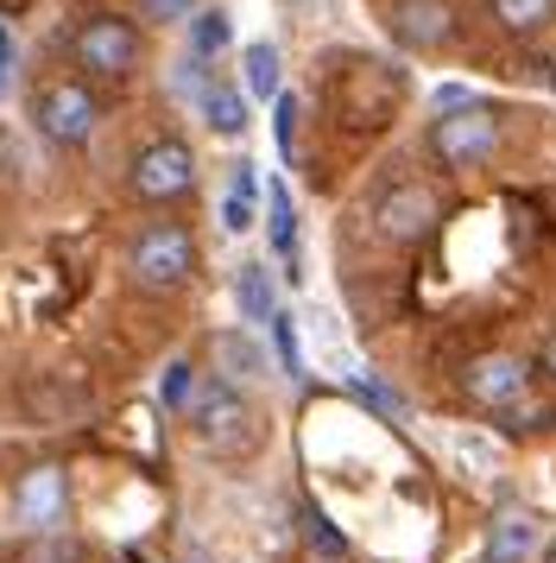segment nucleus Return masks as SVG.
<instances>
[{
    "instance_id": "nucleus-1",
    "label": "nucleus",
    "mask_w": 556,
    "mask_h": 563,
    "mask_svg": "<svg viewBox=\"0 0 556 563\" xmlns=\"http://www.w3.org/2000/svg\"><path fill=\"white\" fill-rule=\"evenodd\" d=\"M424 153L443 178H480V172L505 153V114L493 102L443 108L424 128Z\"/></svg>"
},
{
    "instance_id": "nucleus-2",
    "label": "nucleus",
    "mask_w": 556,
    "mask_h": 563,
    "mask_svg": "<svg viewBox=\"0 0 556 563\" xmlns=\"http://www.w3.org/2000/svg\"><path fill=\"white\" fill-rule=\"evenodd\" d=\"M197 266H202L197 229L177 222V216L140 222L133 241H126V279H133V291L171 298V291H184V285H197Z\"/></svg>"
},
{
    "instance_id": "nucleus-3",
    "label": "nucleus",
    "mask_w": 556,
    "mask_h": 563,
    "mask_svg": "<svg viewBox=\"0 0 556 563\" xmlns=\"http://www.w3.org/2000/svg\"><path fill=\"white\" fill-rule=\"evenodd\" d=\"M190 437H197L202 456L215 462H234V456H253L259 450V437H266V411L253 406V393H241V386H227L209 374V386H202V399L190 406Z\"/></svg>"
},
{
    "instance_id": "nucleus-4",
    "label": "nucleus",
    "mask_w": 556,
    "mask_h": 563,
    "mask_svg": "<svg viewBox=\"0 0 556 563\" xmlns=\"http://www.w3.org/2000/svg\"><path fill=\"white\" fill-rule=\"evenodd\" d=\"M70 64L82 70V82H126L146 64V32L121 13H89L70 32Z\"/></svg>"
},
{
    "instance_id": "nucleus-5",
    "label": "nucleus",
    "mask_w": 556,
    "mask_h": 563,
    "mask_svg": "<svg viewBox=\"0 0 556 563\" xmlns=\"http://www.w3.org/2000/svg\"><path fill=\"white\" fill-rule=\"evenodd\" d=\"M197 178H202L197 146L177 140V133H158V140H146L140 153L126 158V190H133L140 203H152V209L184 203V197L197 190Z\"/></svg>"
},
{
    "instance_id": "nucleus-6",
    "label": "nucleus",
    "mask_w": 556,
    "mask_h": 563,
    "mask_svg": "<svg viewBox=\"0 0 556 563\" xmlns=\"http://www.w3.org/2000/svg\"><path fill=\"white\" fill-rule=\"evenodd\" d=\"M32 128L45 146L57 153H82L101 133V96L82 77H51L38 96H32Z\"/></svg>"
},
{
    "instance_id": "nucleus-7",
    "label": "nucleus",
    "mask_w": 556,
    "mask_h": 563,
    "mask_svg": "<svg viewBox=\"0 0 556 563\" xmlns=\"http://www.w3.org/2000/svg\"><path fill=\"white\" fill-rule=\"evenodd\" d=\"M367 222H374V234L392 241V247H424L430 234L443 229V197H436L424 178H399V184H386V190H374Z\"/></svg>"
},
{
    "instance_id": "nucleus-8",
    "label": "nucleus",
    "mask_w": 556,
    "mask_h": 563,
    "mask_svg": "<svg viewBox=\"0 0 556 563\" xmlns=\"http://www.w3.org/2000/svg\"><path fill=\"white\" fill-rule=\"evenodd\" d=\"M531 386H537V361L512 355V349H480V355L462 361V393H468L480 411H493V418L525 406Z\"/></svg>"
},
{
    "instance_id": "nucleus-9",
    "label": "nucleus",
    "mask_w": 556,
    "mask_h": 563,
    "mask_svg": "<svg viewBox=\"0 0 556 563\" xmlns=\"http://www.w3.org/2000/svg\"><path fill=\"white\" fill-rule=\"evenodd\" d=\"M379 26L386 38L399 45V52H449L455 32H462V13H455V0H386L379 7Z\"/></svg>"
},
{
    "instance_id": "nucleus-10",
    "label": "nucleus",
    "mask_w": 556,
    "mask_h": 563,
    "mask_svg": "<svg viewBox=\"0 0 556 563\" xmlns=\"http://www.w3.org/2000/svg\"><path fill=\"white\" fill-rule=\"evenodd\" d=\"M70 507V487H64V468L57 462H38V468H25L20 482H13V519H20L25 532H57V519Z\"/></svg>"
},
{
    "instance_id": "nucleus-11",
    "label": "nucleus",
    "mask_w": 556,
    "mask_h": 563,
    "mask_svg": "<svg viewBox=\"0 0 556 563\" xmlns=\"http://www.w3.org/2000/svg\"><path fill=\"white\" fill-rule=\"evenodd\" d=\"M209 367H215V380L253 393V386L273 374V355H266V342L253 330H215L209 335Z\"/></svg>"
},
{
    "instance_id": "nucleus-12",
    "label": "nucleus",
    "mask_w": 556,
    "mask_h": 563,
    "mask_svg": "<svg viewBox=\"0 0 556 563\" xmlns=\"http://www.w3.org/2000/svg\"><path fill=\"white\" fill-rule=\"evenodd\" d=\"M190 108H197V121L215 133V140H241V133H247V89H241V82L215 77Z\"/></svg>"
},
{
    "instance_id": "nucleus-13",
    "label": "nucleus",
    "mask_w": 556,
    "mask_h": 563,
    "mask_svg": "<svg viewBox=\"0 0 556 563\" xmlns=\"http://www.w3.org/2000/svg\"><path fill=\"white\" fill-rule=\"evenodd\" d=\"M241 89H247V102H278L285 96V57H278L273 38L241 45Z\"/></svg>"
},
{
    "instance_id": "nucleus-14",
    "label": "nucleus",
    "mask_w": 556,
    "mask_h": 563,
    "mask_svg": "<svg viewBox=\"0 0 556 563\" xmlns=\"http://www.w3.org/2000/svg\"><path fill=\"white\" fill-rule=\"evenodd\" d=\"M234 305H241V323H273L278 317V285L266 260H241L234 273Z\"/></svg>"
},
{
    "instance_id": "nucleus-15",
    "label": "nucleus",
    "mask_w": 556,
    "mask_h": 563,
    "mask_svg": "<svg viewBox=\"0 0 556 563\" xmlns=\"http://www.w3.org/2000/svg\"><path fill=\"white\" fill-rule=\"evenodd\" d=\"M487 20L505 38H544L556 26V0H487Z\"/></svg>"
},
{
    "instance_id": "nucleus-16",
    "label": "nucleus",
    "mask_w": 556,
    "mask_h": 563,
    "mask_svg": "<svg viewBox=\"0 0 556 563\" xmlns=\"http://www.w3.org/2000/svg\"><path fill=\"white\" fill-rule=\"evenodd\" d=\"M266 241H273V254L285 260V266H298V203H291V190L285 184H266Z\"/></svg>"
},
{
    "instance_id": "nucleus-17",
    "label": "nucleus",
    "mask_w": 556,
    "mask_h": 563,
    "mask_svg": "<svg viewBox=\"0 0 556 563\" xmlns=\"http://www.w3.org/2000/svg\"><path fill=\"white\" fill-rule=\"evenodd\" d=\"M202 386H209V374H202L190 355L165 361V374H158V406L177 411V418H190V406L202 399Z\"/></svg>"
},
{
    "instance_id": "nucleus-18",
    "label": "nucleus",
    "mask_w": 556,
    "mask_h": 563,
    "mask_svg": "<svg viewBox=\"0 0 556 563\" xmlns=\"http://www.w3.org/2000/svg\"><path fill=\"white\" fill-rule=\"evenodd\" d=\"M531 551H537V526L525 512H500L487 526V563H525Z\"/></svg>"
},
{
    "instance_id": "nucleus-19",
    "label": "nucleus",
    "mask_w": 556,
    "mask_h": 563,
    "mask_svg": "<svg viewBox=\"0 0 556 563\" xmlns=\"http://www.w3.org/2000/svg\"><path fill=\"white\" fill-rule=\"evenodd\" d=\"M227 45H234V13H227V7H202L197 20H190V57L215 64Z\"/></svg>"
},
{
    "instance_id": "nucleus-20",
    "label": "nucleus",
    "mask_w": 556,
    "mask_h": 563,
    "mask_svg": "<svg viewBox=\"0 0 556 563\" xmlns=\"http://www.w3.org/2000/svg\"><path fill=\"white\" fill-rule=\"evenodd\" d=\"M449 450H455V462H462L468 475H500V462H505V450L493 443V437H480V431H455Z\"/></svg>"
},
{
    "instance_id": "nucleus-21",
    "label": "nucleus",
    "mask_w": 556,
    "mask_h": 563,
    "mask_svg": "<svg viewBox=\"0 0 556 563\" xmlns=\"http://www.w3.org/2000/svg\"><path fill=\"white\" fill-rule=\"evenodd\" d=\"M266 330H273V355H278V367H285L291 380H303V342H298V317H291V310H278V317L266 323Z\"/></svg>"
},
{
    "instance_id": "nucleus-22",
    "label": "nucleus",
    "mask_w": 556,
    "mask_h": 563,
    "mask_svg": "<svg viewBox=\"0 0 556 563\" xmlns=\"http://www.w3.org/2000/svg\"><path fill=\"white\" fill-rule=\"evenodd\" d=\"M298 121H303V102L285 89V96L273 102V140H278V153L285 158H291V146H298Z\"/></svg>"
},
{
    "instance_id": "nucleus-23",
    "label": "nucleus",
    "mask_w": 556,
    "mask_h": 563,
    "mask_svg": "<svg viewBox=\"0 0 556 563\" xmlns=\"http://www.w3.org/2000/svg\"><path fill=\"white\" fill-rule=\"evenodd\" d=\"M202 13V0H140V20L152 26H190Z\"/></svg>"
},
{
    "instance_id": "nucleus-24",
    "label": "nucleus",
    "mask_w": 556,
    "mask_h": 563,
    "mask_svg": "<svg viewBox=\"0 0 556 563\" xmlns=\"http://www.w3.org/2000/svg\"><path fill=\"white\" fill-rule=\"evenodd\" d=\"M20 563H82V551H76L64 532H38L32 544H25V558Z\"/></svg>"
},
{
    "instance_id": "nucleus-25",
    "label": "nucleus",
    "mask_w": 556,
    "mask_h": 563,
    "mask_svg": "<svg viewBox=\"0 0 556 563\" xmlns=\"http://www.w3.org/2000/svg\"><path fill=\"white\" fill-rule=\"evenodd\" d=\"M227 197H241V203L259 197V165H253V158H234V165H227Z\"/></svg>"
},
{
    "instance_id": "nucleus-26",
    "label": "nucleus",
    "mask_w": 556,
    "mask_h": 563,
    "mask_svg": "<svg viewBox=\"0 0 556 563\" xmlns=\"http://www.w3.org/2000/svg\"><path fill=\"white\" fill-rule=\"evenodd\" d=\"M222 229H227V234H247V229H253V203H241V197H222Z\"/></svg>"
},
{
    "instance_id": "nucleus-27",
    "label": "nucleus",
    "mask_w": 556,
    "mask_h": 563,
    "mask_svg": "<svg viewBox=\"0 0 556 563\" xmlns=\"http://www.w3.org/2000/svg\"><path fill=\"white\" fill-rule=\"evenodd\" d=\"M310 538H316V551H329V558H342V551H348V538H335V532H329V519H323V512H310Z\"/></svg>"
},
{
    "instance_id": "nucleus-28",
    "label": "nucleus",
    "mask_w": 556,
    "mask_h": 563,
    "mask_svg": "<svg viewBox=\"0 0 556 563\" xmlns=\"http://www.w3.org/2000/svg\"><path fill=\"white\" fill-rule=\"evenodd\" d=\"M537 374H544V380L556 386V330L544 335V349H537Z\"/></svg>"
},
{
    "instance_id": "nucleus-29",
    "label": "nucleus",
    "mask_w": 556,
    "mask_h": 563,
    "mask_svg": "<svg viewBox=\"0 0 556 563\" xmlns=\"http://www.w3.org/2000/svg\"><path fill=\"white\" fill-rule=\"evenodd\" d=\"M7 52H13V38H7V26H0V77H7Z\"/></svg>"
},
{
    "instance_id": "nucleus-30",
    "label": "nucleus",
    "mask_w": 556,
    "mask_h": 563,
    "mask_svg": "<svg viewBox=\"0 0 556 563\" xmlns=\"http://www.w3.org/2000/svg\"><path fill=\"white\" fill-rule=\"evenodd\" d=\"M544 563H556V538H551V544H544Z\"/></svg>"
}]
</instances>
